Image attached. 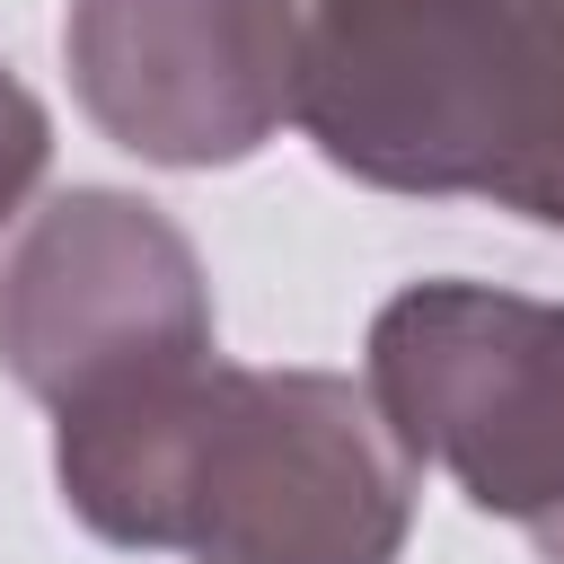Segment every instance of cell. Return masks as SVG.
<instances>
[{"instance_id": "1", "label": "cell", "mask_w": 564, "mask_h": 564, "mask_svg": "<svg viewBox=\"0 0 564 564\" xmlns=\"http://www.w3.org/2000/svg\"><path fill=\"white\" fill-rule=\"evenodd\" d=\"M53 476L106 546L185 564H397L423 458L344 370L203 352L53 414Z\"/></svg>"}, {"instance_id": "3", "label": "cell", "mask_w": 564, "mask_h": 564, "mask_svg": "<svg viewBox=\"0 0 564 564\" xmlns=\"http://www.w3.org/2000/svg\"><path fill=\"white\" fill-rule=\"evenodd\" d=\"M361 370L414 458L564 564V300L405 282L370 317Z\"/></svg>"}, {"instance_id": "2", "label": "cell", "mask_w": 564, "mask_h": 564, "mask_svg": "<svg viewBox=\"0 0 564 564\" xmlns=\"http://www.w3.org/2000/svg\"><path fill=\"white\" fill-rule=\"evenodd\" d=\"M291 123L352 185L564 229V0H291Z\"/></svg>"}, {"instance_id": "4", "label": "cell", "mask_w": 564, "mask_h": 564, "mask_svg": "<svg viewBox=\"0 0 564 564\" xmlns=\"http://www.w3.org/2000/svg\"><path fill=\"white\" fill-rule=\"evenodd\" d=\"M203 352L212 282L159 203L123 185H70L18 229L0 264V370L44 414H79Z\"/></svg>"}, {"instance_id": "6", "label": "cell", "mask_w": 564, "mask_h": 564, "mask_svg": "<svg viewBox=\"0 0 564 564\" xmlns=\"http://www.w3.org/2000/svg\"><path fill=\"white\" fill-rule=\"evenodd\" d=\"M44 167H53V115H44V97L0 62V229L26 212V194L44 185Z\"/></svg>"}, {"instance_id": "5", "label": "cell", "mask_w": 564, "mask_h": 564, "mask_svg": "<svg viewBox=\"0 0 564 564\" xmlns=\"http://www.w3.org/2000/svg\"><path fill=\"white\" fill-rule=\"evenodd\" d=\"M62 62L150 167H238L291 123V0H70Z\"/></svg>"}]
</instances>
